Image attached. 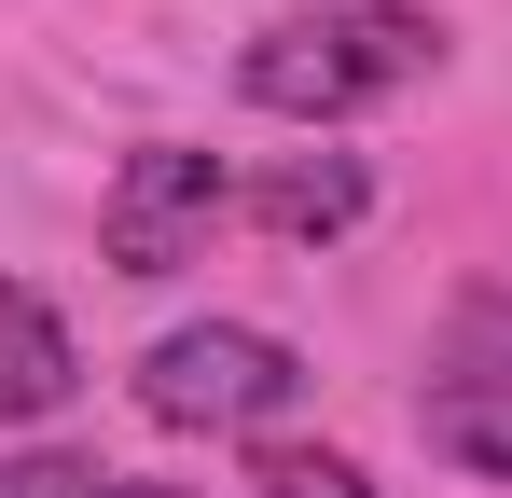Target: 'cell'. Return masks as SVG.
I'll return each instance as SVG.
<instances>
[{
    "label": "cell",
    "instance_id": "cell-6",
    "mask_svg": "<svg viewBox=\"0 0 512 498\" xmlns=\"http://www.w3.org/2000/svg\"><path fill=\"white\" fill-rule=\"evenodd\" d=\"M250 208H263V236L319 249V236H346V222H360V166H346V153H291V166L250 194Z\"/></svg>",
    "mask_w": 512,
    "mask_h": 498
},
{
    "label": "cell",
    "instance_id": "cell-3",
    "mask_svg": "<svg viewBox=\"0 0 512 498\" xmlns=\"http://www.w3.org/2000/svg\"><path fill=\"white\" fill-rule=\"evenodd\" d=\"M222 153H194V139H153V153L111 166V208H97V249H111V277H180L194 249L222 236Z\"/></svg>",
    "mask_w": 512,
    "mask_h": 498
},
{
    "label": "cell",
    "instance_id": "cell-4",
    "mask_svg": "<svg viewBox=\"0 0 512 498\" xmlns=\"http://www.w3.org/2000/svg\"><path fill=\"white\" fill-rule=\"evenodd\" d=\"M84 388V360H70V319L28 291V277H0V415H56Z\"/></svg>",
    "mask_w": 512,
    "mask_h": 498
},
{
    "label": "cell",
    "instance_id": "cell-5",
    "mask_svg": "<svg viewBox=\"0 0 512 498\" xmlns=\"http://www.w3.org/2000/svg\"><path fill=\"white\" fill-rule=\"evenodd\" d=\"M416 429H429V457H457V471H485V485H499V471H512V360L443 374V388L416 402Z\"/></svg>",
    "mask_w": 512,
    "mask_h": 498
},
{
    "label": "cell",
    "instance_id": "cell-2",
    "mask_svg": "<svg viewBox=\"0 0 512 498\" xmlns=\"http://www.w3.org/2000/svg\"><path fill=\"white\" fill-rule=\"evenodd\" d=\"M139 402L167 429H263V415L305 402V360L277 332H250V319H194V332H167L139 360Z\"/></svg>",
    "mask_w": 512,
    "mask_h": 498
},
{
    "label": "cell",
    "instance_id": "cell-1",
    "mask_svg": "<svg viewBox=\"0 0 512 498\" xmlns=\"http://www.w3.org/2000/svg\"><path fill=\"white\" fill-rule=\"evenodd\" d=\"M429 70V14H291V28H263L250 42V111H277V125H333V111H360L374 83H416Z\"/></svg>",
    "mask_w": 512,
    "mask_h": 498
},
{
    "label": "cell",
    "instance_id": "cell-7",
    "mask_svg": "<svg viewBox=\"0 0 512 498\" xmlns=\"http://www.w3.org/2000/svg\"><path fill=\"white\" fill-rule=\"evenodd\" d=\"M250 498H374V485L346 471L333 443H277V457H250Z\"/></svg>",
    "mask_w": 512,
    "mask_h": 498
},
{
    "label": "cell",
    "instance_id": "cell-8",
    "mask_svg": "<svg viewBox=\"0 0 512 498\" xmlns=\"http://www.w3.org/2000/svg\"><path fill=\"white\" fill-rule=\"evenodd\" d=\"M0 498H97L84 457H0Z\"/></svg>",
    "mask_w": 512,
    "mask_h": 498
},
{
    "label": "cell",
    "instance_id": "cell-9",
    "mask_svg": "<svg viewBox=\"0 0 512 498\" xmlns=\"http://www.w3.org/2000/svg\"><path fill=\"white\" fill-rule=\"evenodd\" d=\"M97 498H194V485H139V471H97Z\"/></svg>",
    "mask_w": 512,
    "mask_h": 498
}]
</instances>
